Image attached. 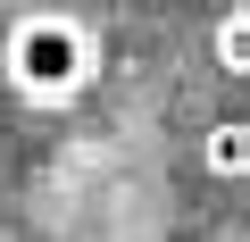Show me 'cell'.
<instances>
[{
	"label": "cell",
	"instance_id": "6da1fadb",
	"mask_svg": "<svg viewBox=\"0 0 250 242\" xmlns=\"http://www.w3.org/2000/svg\"><path fill=\"white\" fill-rule=\"evenodd\" d=\"M83 67H92V42H83L67 17H25V25L9 34V75H17L25 100H75Z\"/></svg>",
	"mask_w": 250,
	"mask_h": 242
},
{
	"label": "cell",
	"instance_id": "7a4b0ae2",
	"mask_svg": "<svg viewBox=\"0 0 250 242\" xmlns=\"http://www.w3.org/2000/svg\"><path fill=\"white\" fill-rule=\"evenodd\" d=\"M208 159H217L225 176H250V126H217V134H208Z\"/></svg>",
	"mask_w": 250,
	"mask_h": 242
}]
</instances>
